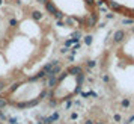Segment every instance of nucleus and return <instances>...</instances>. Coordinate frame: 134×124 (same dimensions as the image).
<instances>
[{"label": "nucleus", "instance_id": "1", "mask_svg": "<svg viewBox=\"0 0 134 124\" xmlns=\"http://www.w3.org/2000/svg\"><path fill=\"white\" fill-rule=\"evenodd\" d=\"M105 91L121 111H134V21L111 30L97 62Z\"/></svg>", "mask_w": 134, "mask_h": 124}, {"label": "nucleus", "instance_id": "2", "mask_svg": "<svg viewBox=\"0 0 134 124\" xmlns=\"http://www.w3.org/2000/svg\"><path fill=\"white\" fill-rule=\"evenodd\" d=\"M98 6H104L115 15H119L125 21H134V0H97Z\"/></svg>", "mask_w": 134, "mask_h": 124}, {"label": "nucleus", "instance_id": "3", "mask_svg": "<svg viewBox=\"0 0 134 124\" xmlns=\"http://www.w3.org/2000/svg\"><path fill=\"white\" fill-rule=\"evenodd\" d=\"M44 8H45V11H47V14L48 15H54L56 12H57V8H56V3L53 2V0H47V3L44 5Z\"/></svg>", "mask_w": 134, "mask_h": 124}, {"label": "nucleus", "instance_id": "4", "mask_svg": "<svg viewBox=\"0 0 134 124\" xmlns=\"http://www.w3.org/2000/svg\"><path fill=\"white\" fill-rule=\"evenodd\" d=\"M30 17L33 21H41V20L44 18V14L41 12V11H38V9H33L30 12Z\"/></svg>", "mask_w": 134, "mask_h": 124}, {"label": "nucleus", "instance_id": "5", "mask_svg": "<svg viewBox=\"0 0 134 124\" xmlns=\"http://www.w3.org/2000/svg\"><path fill=\"white\" fill-rule=\"evenodd\" d=\"M20 85H21V82H14V83H11V85H9V88H6L8 94L17 92V91H18V88H20Z\"/></svg>", "mask_w": 134, "mask_h": 124}, {"label": "nucleus", "instance_id": "6", "mask_svg": "<svg viewBox=\"0 0 134 124\" xmlns=\"http://www.w3.org/2000/svg\"><path fill=\"white\" fill-rule=\"evenodd\" d=\"M8 106H9V100H8L5 95H0V111H3Z\"/></svg>", "mask_w": 134, "mask_h": 124}, {"label": "nucleus", "instance_id": "7", "mask_svg": "<svg viewBox=\"0 0 134 124\" xmlns=\"http://www.w3.org/2000/svg\"><path fill=\"white\" fill-rule=\"evenodd\" d=\"M8 24L11 26V27H17V26H18V20L17 18H9L8 20Z\"/></svg>", "mask_w": 134, "mask_h": 124}, {"label": "nucleus", "instance_id": "8", "mask_svg": "<svg viewBox=\"0 0 134 124\" xmlns=\"http://www.w3.org/2000/svg\"><path fill=\"white\" fill-rule=\"evenodd\" d=\"M6 86H8L6 80H3V79H0V92H3V91L6 89Z\"/></svg>", "mask_w": 134, "mask_h": 124}, {"label": "nucleus", "instance_id": "9", "mask_svg": "<svg viewBox=\"0 0 134 124\" xmlns=\"http://www.w3.org/2000/svg\"><path fill=\"white\" fill-rule=\"evenodd\" d=\"M8 123H9V124H17V123H18V118H17V117H9V118H8Z\"/></svg>", "mask_w": 134, "mask_h": 124}, {"label": "nucleus", "instance_id": "10", "mask_svg": "<svg viewBox=\"0 0 134 124\" xmlns=\"http://www.w3.org/2000/svg\"><path fill=\"white\" fill-rule=\"evenodd\" d=\"M8 120V117H6V113L3 111H0V121H6Z\"/></svg>", "mask_w": 134, "mask_h": 124}, {"label": "nucleus", "instance_id": "11", "mask_svg": "<svg viewBox=\"0 0 134 124\" xmlns=\"http://www.w3.org/2000/svg\"><path fill=\"white\" fill-rule=\"evenodd\" d=\"M38 3H41V5H45V3H47V0H36Z\"/></svg>", "mask_w": 134, "mask_h": 124}, {"label": "nucleus", "instance_id": "12", "mask_svg": "<svg viewBox=\"0 0 134 124\" xmlns=\"http://www.w3.org/2000/svg\"><path fill=\"white\" fill-rule=\"evenodd\" d=\"M85 124H93V121H92V120H86Z\"/></svg>", "mask_w": 134, "mask_h": 124}, {"label": "nucleus", "instance_id": "13", "mask_svg": "<svg viewBox=\"0 0 134 124\" xmlns=\"http://www.w3.org/2000/svg\"><path fill=\"white\" fill-rule=\"evenodd\" d=\"M5 5V0H0V6H3Z\"/></svg>", "mask_w": 134, "mask_h": 124}, {"label": "nucleus", "instance_id": "14", "mask_svg": "<svg viewBox=\"0 0 134 124\" xmlns=\"http://www.w3.org/2000/svg\"><path fill=\"white\" fill-rule=\"evenodd\" d=\"M36 124H42V121H41V120H38V121H36Z\"/></svg>", "mask_w": 134, "mask_h": 124}, {"label": "nucleus", "instance_id": "15", "mask_svg": "<svg viewBox=\"0 0 134 124\" xmlns=\"http://www.w3.org/2000/svg\"><path fill=\"white\" fill-rule=\"evenodd\" d=\"M95 124H104V123H95Z\"/></svg>", "mask_w": 134, "mask_h": 124}, {"label": "nucleus", "instance_id": "16", "mask_svg": "<svg viewBox=\"0 0 134 124\" xmlns=\"http://www.w3.org/2000/svg\"><path fill=\"white\" fill-rule=\"evenodd\" d=\"M0 124H3V121H0Z\"/></svg>", "mask_w": 134, "mask_h": 124}]
</instances>
